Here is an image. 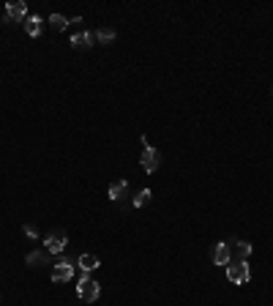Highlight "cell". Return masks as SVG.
<instances>
[{
  "label": "cell",
  "instance_id": "2",
  "mask_svg": "<svg viewBox=\"0 0 273 306\" xmlns=\"http://www.w3.org/2000/svg\"><path fill=\"white\" fill-rule=\"evenodd\" d=\"M66 243H69V235H66V230H49L44 238V249L49 251V254H61V251L66 249Z\"/></svg>",
  "mask_w": 273,
  "mask_h": 306
},
{
  "label": "cell",
  "instance_id": "17",
  "mask_svg": "<svg viewBox=\"0 0 273 306\" xmlns=\"http://www.w3.org/2000/svg\"><path fill=\"white\" fill-rule=\"evenodd\" d=\"M22 230H25V235H30V238H38V230L33 227V224H25Z\"/></svg>",
  "mask_w": 273,
  "mask_h": 306
},
{
  "label": "cell",
  "instance_id": "3",
  "mask_svg": "<svg viewBox=\"0 0 273 306\" xmlns=\"http://www.w3.org/2000/svg\"><path fill=\"white\" fill-rule=\"evenodd\" d=\"M142 145H145V151H142V159H139V164H142L145 172H156L158 164H161V153H158L156 148H150L148 137H142Z\"/></svg>",
  "mask_w": 273,
  "mask_h": 306
},
{
  "label": "cell",
  "instance_id": "6",
  "mask_svg": "<svg viewBox=\"0 0 273 306\" xmlns=\"http://www.w3.org/2000/svg\"><path fill=\"white\" fill-rule=\"evenodd\" d=\"M230 251H232V263H246L251 257V251H254V246H251L249 241H235V238H232Z\"/></svg>",
  "mask_w": 273,
  "mask_h": 306
},
{
  "label": "cell",
  "instance_id": "14",
  "mask_svg": "<svg viewBox=\"0 0 273 306\" xmlns=\"http://www.w3.org/2000/svg\"><path fill=\"white\" fill-rule=\"evenodd\" d=\"M115 41V30L112 28H98L96 30V44H112Z\"/></svg>",
  "mask_w": 273,
  "mask_h": 306
},
{
  "label": "cell",
  "instance_id": "15",
  "mask_svg": "<svg viewBox=\"0 0 273 306\" xmlns=\"http://www.w3.org/2000/svg\"><path fill=\"white\" fill-rule=\"evenodd\" d=\"M49 28L61 33V30H66V28H69V19H66L63 14H52V17H49Z\"/></svg>",
  "mask_w": 273,
  "mask_h": 306
},
{
  "label": "cell",
  "instance_id": "13",
  "mask_svg": "<svg viewBox=\"0 0 273 306\" xmlns=\"http://www.w3.org/2000/svg\"><path fill=\"white\" fill-rule=\"evenodd\" d=\"M25 30H28V36H41V17H36V14H30L28 19H25Z\"/></svg>",
  "mask_w": 273,
  "mask_h": 306
},
{
  "label": "cell",
  "instance_id": "1",
  "mask_svg": "<svg viewBox=\"0 0 273 306\" xmlns=\"http://www.w3.org/2000/svg\"><path fill=\"white\" fill-rule=\"evenodd\" d=\"M77 295H79V301H85V303H96L98 295H101V284L93 282L90 274H85L77 284Z\"/></svg>",
  "mask_w": 273,
  "mask_h": 306
},
{
  "label": "cell",
  "instance_id": "16",
  "mask_svg": "<svg viewBox=\"0 0 273 306\" xmlns=\"http://www.w3.org/2000/svg\"><path fill=\"white\" fill-rule=\"evenodd\" d=\"M150 197H153V192H150V189H142V192H139V194H137L131 202H134V208H145V205L150 202Z\"/></svg>",
  "mask_w": 273,
  "mask_h": 306
},
{
  "label": "cell",
  "instance_id": "7",
  "mask_svg": "<svg viewBox=\"0 0 273 306\" xmlns=\"http://www.w3.org/2000/svg\"><path fill=\"white\" fill-rule=\"evenodd\" d=\"M71 279H74V265L69 260H58V265L52 268V282L63 284V282H71Z\"/></svg>",
  "mask_w": 273,
  "mask_h": 306
},
{
  "label": "cell",
  "instance_id": "5",
  "mask_svg": "<svg viewBox=\"0 0 273 306\" xmlns=\"http://www.w3.org/2000/svg\"><path fill=\"white\" fill-rule=\"evenodd\" d=\"M28 19V6L22 0H14V3L6 6V25H17V22H25Z\"/></svg>",
  "mask_w": 273,
  "mask_h": 306
},
{
  "label": "cell",
  "instance_id": "11",
  "mask_svg": "<svg viewBox=\"0 0 273 306\" xmlns=\"http://www.w3.org/2000/svg\"><path fill=\"white\" fill-rule=\"evenodd\" d=\"M25 263H28V265H33V268H36V265H44V263H49V251H46V249H38V251H28V257H25Z\"/></svg>",
  "mask_w": 273,
  "mask_h": 306
},
{
  "label": "cell",
  "instance_id": "10",
  "mask_svg": "<svg viewBox=\"0 0 273 306\" xmlns=\"http://www.w3.org/2000/svg\"><path fill=\"white\" fill-rule=\"evenodd\" d=\"M126 194H129V183H126V181H115L110 186V200L112 202H121Z\"/></svg>",
  "mask_w": 273,
  "mask_h": 306
},
{
  "label": "cell",
  "instance_id": "12",
  "mask_svg": "<svg viewBox=\"0 0 273 306\" xmlns=\"http://www.w3.org/2000/svg\"><path fill=\"white\" fill-rule=\"evenodd\" d=\"M77 263H79V268H82V274H90V271H96L98 265H101L96 254H79Z\"/></svg>",
  "mask_w": 273,
  "mask_h": 306
},
{
  "label": "cell",
  "instance_id": "8",
  "mask_svg": "<svg viewBox=\"0 0 273 306\" xmlns=\"http://www.w3.org/2000/svg\"><path fill=\"white\" fill-rule=\"evenodd\" d=\"M210 260L213 265H230L232 263V251H230V243H216L210 251Z\"/></svg>",
  "mask_w": 273,
  "mask_h": 306
},
{
  "label": "cell",
  "instance_id": "9",
  "mask_svg": "<svg viewBox=\"0 0 273 306\" xmlns=\"http://www.w3.org/2000/svg\"><path fill=\"white\" fill-rule=\"evenodd\" d=\"M93 44H96V33L82 30V33H74V36H71V47H74V50H88Z\"/></svg>",
  "mask_w": 273,
  "mask_h": 306
},
{
  "label": "cell",
  "instance_id": "4",
  "mask_svg": "<svg viewBox=\"0 0 273 306\" xmlns=\"http://www.w3.org/2000/svg\"><path fill=\"white\" fill-rule=\"evenodd\" d=\"M227 279L232 284H249V279H251L249 263H230L227 265Z\"/></svg>",
  "mask_w": 273,
  "mask_h": 306
}]
</instances>
